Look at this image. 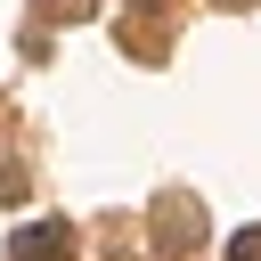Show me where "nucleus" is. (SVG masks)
Wrapping results in <instances>:
<instances>
[{
	"mask_svg": "<svg viewBox=\"0 0 261 261\" xmlns=\"http://www.w3.org/2000/svg\"><path fill=\"white\" fill-rule=\"evenodd\" d=\"M204 245V204L196 196H155V253H196Z\"/></svg>",
	"mask_w": 261,
	"mask_h": 261,
	"instance_id": "f257e3e1",
	"label": "nucleus"
},
{
	"mask_svg": "<svg viewBox=\"0 0 261 261\" xmlns=\"http://www.w3.org/2000/svg\"><path fill=\"white\" fill-rule=\"evenodd\" d=\"M8 261H73V228L65 220H33L8 237Z\"/></svg>",
	"mask_w": 261,
	"mask_h": 261,
	"instance_id": "f03ea898",
	"label": "nucleus"
},
{
	"mask_svg": "<svg viewBox=\"0 0 261 261\" xmlns=\"http://www.w3.org/2000/svg\"><path fill=\"white\" fill-rule=\"evenodd\" d=\"M228 261H261V220H253V228H237V237H228Z\"/></svg>",
	"mask_w": 261,
	"mask_h": 261,
	"instance_id": "7ed1b4c3",
	"label": "nucleus"
},
{
	"mask_svg": "<svg viewBox=\"0 0 261 261\" xmlns=\"http://www.w3.org/2000/svg\"><path fill=\"white\" fill-rule=\"evenodd\" d=\"M41 16H65V24H82V16H90V0H41Z\"/></svg>",
	"mask_w": 261,
	"mask_h": 261,
	"instance_id": "20e7f679",
	"label": "nucleus"
},
{
	"mask_svg": "<svg viewBox=\"0 0 261 261\" xmlns=\"http://www.w3.org/2000/svg\"><path fill=\"white\" fill-rule=\"evenodd\" d=\"M0 196H8V204L24 196V171H16V163H0Z\"/></svg>",
	"mask_w": 261,
	"mask_h": 261,
	"instance_id": "39448f33",
	"label": "nucleus"
},
{
	"mask_svg": "<svg viewBox=\"0 0 261 261\" xmlns=\"http://www.w3.org/2000/svg\"><path fill=\"white\" fill-rule=\"evenodd\" d=\"M220 8H253V0H220Z\"/></svg>",
	"mask_w": 261,
	"mask_h": 261,
	"instance_id": "423d86ee",
	"label": "nucleus"
}]
</instances>
